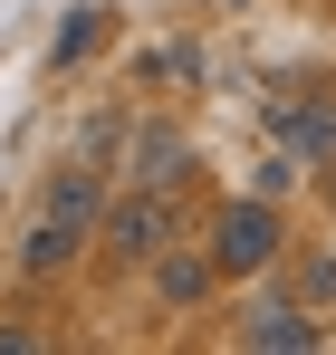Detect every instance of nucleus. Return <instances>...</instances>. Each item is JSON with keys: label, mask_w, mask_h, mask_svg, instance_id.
<instances>
[{"label": "nucleus", "mask_w": 336, "mask_h": 355, "mask_svg": "<svg viewBox=\"0 0 336 355\" xmlns=\"http://www.w3.org/2000/svg\"><path fill=\"white\" fill-rule=\"evenodd\" d=\"M269 135H279L298 164H336V96L317 77H279L269 87Z\"/></svg>", "instance_id": "f03ea898"}, {"label": "nucleus", "mask_w": 336, "mask_h": 355, "mask_svg": "<svg viewBox=\"0 0 336 355\" xmlns=\"http://www.w3.org/2000/svg\"><path fill=\"white\" fill-rule=\"evenodd\" d=\"M240 346H269V355H308V346H327V336H317V317H308L298 297H260V307L240 317Z\"/></svg>", "instance_id": "39448f33"}, {"label": "nucleus", "mask_w": 336, "mask_h": 355, "mask_svg": "<svg viewBox=\"0 0 336 355\" xmlns=\"http://www.w3.org/2000/svg\"><path fill=\"white\" fill-rule=\"evenodd\" d=\"M96 231H106V173H96V164H58L49 192H39V211H29V231H19V269L49 279V269H67Z\"/></svg>", "instance_id": "f257e3e1"}, {"label": "nucleus", "mask_w": 336, "mask_h": 355, "mask_svg": "<svg viewBox=\"0 0 336 355\" xmlns=\"http://www.w3.org/2000/svg\"><path fill=\"white\" fill-rule=\"evenodd\" d=\"M269 259H279V211H269L260 192L221 202V221H212V269H221V279H250V269H269Z\"/></svg>", "instance_id": "7ed1b4c3"}, {"label": "nucleus", "mask_w": 336, "mask_h": 355, "mask_svg": "<svg viewBox=\"0 0 336 355\" xmlns=\"http://www.w3.org/2000/svg\"><path fill=\"white\" fill-rule=\"evenodd\" d=\"M308 297H336V250H317V259H308Z\"/></svg>", "instance_id": "6e6552de"}, {"label": "nucleus", "mask_w": 336, "mask_h": 355, "mask_svg": "<svg viewBox=\"0 0 336 355\" xmlns=\"http://www.w3.org/2000/svg\"><path fill=\"white\" fill-rule=\"evenodd\" d=\"M212 279H221V269H212V250H202V259H192V250H164V259H154V288H164L173 307H192Z\"/></svg>", "instance_id": "0eeeda50"}, {"label": "nucleus", "mask_w": 336, "mask_h": 355, "mask_svg": "<svg viewBox=\"0 0 336 355\" xmlns=\"http://www.w3.org/2000/svg\"><path fill=\"white\" fill-rule=\"evenodd\" d=\"M135 182H154V192L192 182V144H183L173 125H144V135H135Z\"/></svg>", "instance_id": "423d86ee"}, {"label": "nucleus", "mask_w": 336, "mask_h": 355, "mask_svg": "<svg viewBox=\"0 0 336 355\" xmlns=\"http://www.w3.org/2000/svg\"><path fill=\"white\" fill-rule=\"evenodd\" d=\"M164 250H173V192L135 182V202L106 211V259H115V269H154Z\"/></svg>", "instance_id": "20e7f679"}]
</instances>
